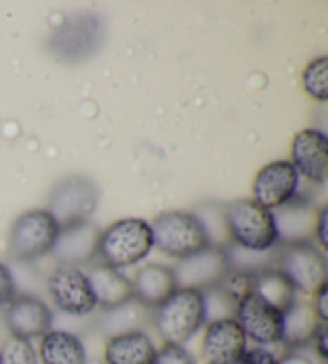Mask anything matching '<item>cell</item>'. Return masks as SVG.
I'll return each mask as SVG.
<instances>
[{
    "instance_id": "obj_34",
    "label": "cell",
    "mask_w": 328,
    "mask_h": 364,
    "mask_svg": "<svg viewBox=\"0 0 328 364\" xmlns=\"http://www.w3.org/2000/svg\"><path fill=\"white\" fill-rule=\"evenodd\" d=\"M314 343V350L315 353L319 355L320 360L327 361L328 358V329H327V323H320V326L317 328V331H315V334L312 337Z\"/></svg>"
},
{
    "instance_id": "obj_20",
    "label": "cell",
    "mask_w": 328,
    "mask_h": 364,
    "mask_svg": "<svg viewBox=\"0 0 328 364\" xmlns=\"http://www.w3.org/2000/svg\"><path fill=\"white\" fill-rule=\"evenodd\" d=\"M154 342L144 331H133L109 337L104 343V364H153Z\"/></svg>"
},
{
    "instance_id": "obj_7",
    "label": "cell",
    "mask_w": 328,
    "mask_h": 364,
    "mask_svg": "<svg viewBox=\"0 0 328 364\" xmlns=\"http://www.w3.org/2000/svg\"><path fill=\"white\" fill-rule=\"evenodd\" d=\"M99 203V190L90 178L72 175L61 180L48 198L47 210L60 230L90 220Z\"/></svg>"
},
{
    "instance_id": "obj_28",
    "label": "cell",
    "mask_w": 328,
    "mask_h": 364,
    "mask_svg": "<svg viewBox=\"0 0 328 364\" xmlns=\"http://www.w3.org/2000/svg\"><path fill=\"white\" fill-rule=\"evenodd\" d=\"M253 278L255 274L245 273V272H237V269H231L228 276L219 282V287L222 291L228 296L232 302L237 305L241 299H244L247 294L253 292Z\"/></svg>"
},
{
    "instance_id": "obj_26",
    "label": "cell",
    "mask_w": 328,
    "mask_h": 364,
    "mask_svg": "<svg viewBox=\"0 0 328 364\" xmlns=\"http://www.w3.org/2000/svg\"><path fill=\"white\" fill-rule=\"evenodd\" d=\"M328 58L317 56L307 63L301 73V84L309 97L315 102H327L328 98Z\"/></svg>"
},
{
    "instance_id": "obj_4",
    "label": "cell",
    "mask_w": 328,
    "mask_h": 364,
    "mask_svg": "<svg viewBox=\"0 0 328 364\" xmlns=\"http://www.w3.org/2000/svg\"><path fill=\"white\" fill-rule=\"evenodd\" d=\"M149 227L154 247L176 260L210 246L204 225L194 212H162Z\"/></svg>"
},
{
    "instance_id": "obj_10",
    "label": "cell",
    "mask_w": 328,
    "mask_h": 364,
    "mask_svg": "<svg viewBox=\"0 0 328 364\" xmlns=\"http://www.w3.org/2000/svg\"><path fill=\"white\" fill-rule=\"evenodd\" d=\"M172 269L176 286L205 292L219 286V282L231 272V265L226 249L208 246L178 260Z\"/></svg>"
},
{
    "instance_id": "obj_5",
    "label": "cell",
    "mask_w": 328,
    "mask_h": 364,
    "mask_svg": "<svg viewBox=\"0 0 328 364\" xmlns=\"http://www.w3.org/2000/svg\"><path fill=\"white\" fill-rule=\"evenodd\" d=\"M275 268L290 281L296 294L306 297H312L327 284L325 252L314 242L280 244Z\"/></svg>"
},
{
    "instance_id": "obj_9",
    "label": "cell",
    "mask_w": 328,
    "mask_h": 364,
    "mask_svg": "<svg viewBox=\"0 0 328 364\" xmlns=\"http://www.w3.org/2000/svg\"><path fill=\"white\" fill-rule=\"evenodd\" d=\"M47 291L56 309L69 316H87L98 306L87 273L77 267H56L47 279Z\"/></svg>"
},
{
    "instance_id": "obj_23",
    "label": "cell",
    "mask_w": 328,
    "mask_h": 364,
    "mask_svg": "<svg viewBox=\"0 0 328 364\" xmlns=\"http://www.w3.org/2000/svg\"><path fill=\"white\" fill-rule=\"evenodd\" d=\"M151 318H153V309L143 305L133 297L129 302L111 310H104L103 318L99 319V329L103 334L109 338L125 332L143 331Z\"/></svg>"
},
{
    "instance_id": "obj_27",
    "label": "cell",
    "mask_w": 328,
    "mask_h": 364,
    "mask_svg": "<svg viewBox=\"0 0 328 364\" xmlns=\"http://www.w3.org/2000/svg\"><path fill=\"white\" fill-rule=\"evenodd\" d=\"M0 364H39V355L31 341L10 336L0 347Z\"/></svg>"
},
{
    "instance_id": "obj_2",
    "label": "cell",
    "mask_w": 328,
    "mask_h": 364,
    "mask_svg": "<svg viewBox=\"0 0 328 364\" xmlns=\"http://www.w3.org/2000/svg\"><path fill=\"white\" fill-rule=\"evenodd\" d=\"M154 249L153 233L143 218H122L101 230L98 257L99 263L122 269L138 265Z\"/></svg>"
},
{
    "instance_id": "obj_16",
    "label": "cell",
    "mask_w": 328,
    "mask_h": 364,
    "mask_svg": "<svg viewBox=\"0 0 328 364\" xmlns=\"http://www.w3.org/2000/svg\"><path fill=\"white\" fill-rule=\"evenodd\" d=\"M5 324L13 337L33 341L52 331L53 313L39 297L16 296L7 305Z\"/></svg>"
},
{
    "instance_id": "obj_12",
    "label": "cell",
    "mask_w": 328,
    "mask_h": 364,
    "mask_svg": "<svg viewBox=\"0 0 328 364\" xmlns=\"http://www.w3.org/2000/svg\"><path fill=\"white\" fill-rule=\"evenodd\" d=\"M301 177L290 161H273L263 166L251 181V199L268 210H277L298 194Z\"/></svg>"
},
{
    "instance_id": "obj_13",
    "label": "cell",
    "mask_w": 328,
    "mask_h": 364,
    "mask_svg": "<svg viewBox=\"0 0 328 364\" xmlns=\"http://www.w3.org/2000/svg\"><path fill=\"white\" fill-rule=\"evenodd\" d=\"M248 350V341L234 318H223L204 326L200 358L205 364H239Z\"/></svg>"
},
{
    "instance_id": "obj_15",
    "label": "cell",
    "mask_w": 328,
    "mask_h": 364,
    "mask_svg": "<svg viewBox=\"0 0 328 364\" xmlns=\"http://www.w3.org/2000/svg\"><path fill=\"white\" fill-rule=\"evenodd\" d=\"M101 230L90 220L61 228L52 249L53 259L62 267H82L98 257Z\"/></svg>"
},
{
    "instance_id": "obj_3",
    "label": "cell",
    "mask_w": 328,
    "mask_h": 364,
    "mask_svg": "<svg viewBox=\"0 0 328 364\" xmlns=\"http://www.w3.org/2000/svg\"><path fill=\"white\" fill-rule=\"evenodd\" d=\"M231 244L247 250H268L279 244L274 213L253 199H236L223 205Z\"/></svg>"
},
{
    "instance_id": "obj_19",
    "label": "cell",
    "mask_w": 328,
    "mask_h": 364,
    "mask_svg": "<svg viewBox=\"0 0 328 364\" xmlns=\"http://www.w3.org/2000/svg\"><path fill=\"white\" fill-rule=\"evenodd\" d=\"M87 278L90 281L93 296L99 309L111 310L133 299L131 279L121 273V269L98 263L88 269Z\"/></svg>"
},
{
    "instance_id": "obj_22",
    "label": "cell",
    "mask_w": 328,
    "mask_h": 364,
    "mask_svg": "<svg viewBox=\"0 0 328 364\" xmlns=\"http://www.w3.org/2000/svg\"><path fill=\"white\" fill-rule=\"evenodd\" d=\"M39 360L42 364H85L87 350L72 332L52 329L40 337Z\"/></svg>"
},
{
    "instance_id": "obj_18",
    "label": "cell",
    "mask_w": 328,
    "mask_h": 364,
    "mask_svg": "<svg viewBox=\"0 0 328 364\" xmlns=\"http://www.w3.org/2000/svg\"><path fill=\"white\" fill-rule=\"evenodd\" d=\"M131 287L133 297L149 309H155L178 289L173 269L160 263H148L138 268Z\"/></svg>"
},
{
    "instance_id": "obj_17",
    "label": "cell",
    "mask_w": 328,
    "mask_h": 364,
    "mask_svg": "<svg viewBox=\"0 0 328 364\" xmlns=\"http://www.w3.org/2000/svg\"><path fill=\"white\" fill-rule=\"evenodd\" d=\"M315 220H317V207L296 194L290 203L279 207L274 213L279 242H314Z\"/></svg>"
},
{
    "instance_id": "obj_11",
    "label": "cell",
    "mask_w": 328,
    "mask_h": 364,
    "mask_svg": "<svg viewBox=\"0 0 328 364\" xmlns=\"http://www.w3.org/2000/svg\"><path fill=\"white\" fill-rule=\"evenodd\" d=\"M282 318L283 313L273 305L250 292L236 305L234 319L241 326L247 341L256 343V347H273L282 341Z\"/></svg>"
},
{
    "instance_id": "obj_14",
    "label": "cell",
    "mask_w": 328,
    "mask_h": 364,
    "mask_svg": "<svg viewBox=\"0 0 328 364\" xmlns=\"http://www.w3.org/2000/svg\"><path fill=\"white\" fill-rule=\"evenodd\" d=\"M290 162L300 177L324 185L328 172V140L324 132L300 130L290 143Z\"/></svg>"
},
{
    "instance_id": "obj_33",
    "label": "cell",
    "mask_w": 328,
    "mask_h": 364,
    "mask_svg": "<svg viewBox=\"0 0 328 364\" xmlns=\"http://www.w3.org/2000/svg\"><path fill=\"white\" fill-rule=\"evenodd\" d=\"M311 305L315 316L319 318V321L327 323L328 321V282L322 286L319 291L314 292Z\"/></svg>"
},
{
    "instance_id": "obj_6",
    "label": "cell",
    "mask_w": 328,
    "mask_h": 364,
    "mask_svg": "<svg viewBox=\"0 0 328 364\" xmlns=\"http://www.w3.org/2000/svg\"><path fill=\"white\" fill-rule=\"evenodd\" d=\"M60 227L47 209L21 213L11 225L9 250L15 260L33 262L52 252Z\"/></svg>"
},
{
    "instance_id": "obj_32",
    "label": "cell",
    "mask_w": 328,
    "mask_h": 364,
    "mask_svg": "<svg viewBox=\"0 0 328 364\" xmlns=\"http://www.w3.org/2000/svg\"><path fill=\"white\" fill-rule=\"evenodd\" d=\"M327 213L328 207L324 204L317 209V220H315L314 228V244L317 246L322 252L327 250Z\"/></svg>"
},
{
    "instance_id": "obj_21",
    "label": "cell",
    "mask_w": 328,
    "mask_h": 364,
    "mask_svg": "<svg viewBox=\"0 0 328 364\" xmlns=\"http://www.w3.org/2000/svg\"><path fill=\"white\" fill-rule=\"evenodd\" d=\"M319 326L320 321L315 316L311 302L296 299L295 304L283 311L280 345L288 351L305 347L312 341Z\"/></svg>"
},
{
    "instance_id": "obj_8",
    "label": "cell",
    "mask_w": 328,
    "mask_h": 364,
    "mask_svg": "<svg viewBox=\"0 0 328 364\" xmlns=\"http://www.w3.org/2000/svg\"><path fill=\"white\" fill-rule=\"evenodd\" d=\"M104 31L103 24L92 14L69 18L50 39V50L58 61L79 63L99 50Z\"/></svg>"
},
{
    "instance_id": "obj_29",
    "label": "cell",
    "mask_w": 328,
    "mask_h": 364,
    "mask_svg": "<svg viewBox=\"0 0 328 364\" xmlns=\"http://www.w3.org/2000/svg\"><path fill=\"white\" fill-rule=\"evenodd\" d=\"M153 364H195V361L182 345L163 343L155 350Z\"/></svg>"
},
{
    "instance_id": "obj_35",
    "label": "cell",
    "mask_w": 328,
    "mask_h": 364,
    "mask_svg": "<svg viewBox=\"0 0 328 364\" xmlns=\"http://www.w3.org/2000/svg\"><path fill=\"white\" fill-rule=\"evenodd\" d=\"M279 364H314V363L306 356H302L300 353H293V351H288L287 355L279 358Z\"/></svg>"
},
{
    "instance_id": "obj_25",
    "label": "cell",
    "mask_w": 328,
    "mask_h": 364,
    "mask_svg": "<svg viewBox=\"0 0 328 364\" xmlns=\"http://www.w3.org/2000/svg\"><path fill=\"white\" fill-rule=\"evenodd\" d=\"M279 246L277 244L273 249L268 250H247L242 247H237L236 244H229L226 249L228 254L231 269H237V272H245L256 274L264 269L275 268L277 265V257H279Z\"/></svg>"
},
{
    "instance_id": "obj_1",
    "label": "cell",
    "mask_w": 328,
    "mask_h": 364,
    "mask_svg": "<svg viewBox=\"0 0 328 364\" xmlns=\"http://www.w3.org/2000/svg\"><path fill=\"white\" fill-rule=\"evenodd\" d=\"M151 323L163 343L182 345L207 324L204 292L178 287L153 309Z\"/></svg>"
},
{
    "instance_id": "obj_30",
    "label": "cell",
    "mask_w": 328,
    "mask_h": 364,
    "mask_svg": "<svg viewBox=\"0 0 328 364\" xmlns=\"http://www.w3.org/2000/svg\"><path fill=\"white\" fill-rule=\"evenodd\" d=\"M18 296L16 282L11 269L0 262V306H7Z\"/></svg>"
},
{
    "instance_id": "obj_24",
    "label": "cell",
    "mask_w": 328,
    "mask_h": 364,
    "mask_svg": "<svg viewBox=\"0 0 328 364\" xmlns=\"http://www.w3.org/2000/svg\"><path fill=\"white\" fill-rule=\"evenodd\" d=\"M253 292L282 313L287 311L296 300L295 287L277 268L264 269L255 274Z\"/></svg>"
},
{
    "instance_id": "obj_31",
    "label": "cell",
    "mask_w": 328,
    "mask_h": 364,
    "mask_svg": "<svg viewBox=\"0 0 328 364\" xmlns=\"http://www.w3.org/2000/svg\"><path fill=\"white\" fill-rule=\"evenodd\" d=\"M279 358L270 348L253 347L245 351L239 364H279Z\"/></svg>"
}]
</instances>
